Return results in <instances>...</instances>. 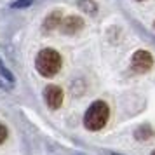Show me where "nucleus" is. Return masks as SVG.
<instances>
[{
    "label": "nucleus",
    "mask_w": 155,
    "mask_h": 155,
    "mask_svg": "<svg viewBox=\"0 0 155 155\" xmlns=\"http://www.w3.org/2000/svg\"><path fill=\"white\" fill-rule=\"evenodd\" d=\"M131 66L138 73H147L153 66V58L148 51H136L133 54V59H131Z\"/></svg>",
    "instance_id": "obj_3"
},
{
    "label": "nucleus",
    "mask_w": 155,
    "mask_h": 155,
    "mask_svg": "<svg viewBox=\"0 0 155 155\" xmlns=\"http://www.w3.org/2000/svg\"><path fill=\"white\" fill-rule=\"evenodd\" d=\"M35 66H37V71L42 77H52L61 68V56L54 49H44L37 56Z\"/></svg>",
    "instance_id": "obj_2"
},
{
    "label": "nucleus",
    "mask_w": 155,
    "mask_h": 155,
    "mask_svg": "<svg viewBox=\"0 0 155 155\" xmlns=\"http://www.w3.org/2000/svg\"><path fill=\"white\" fill-rule=\"evenodd\" d=\"M61 31L66 33V35H71V33H77L78 30L84 26V21L77 18V16H68V18H64L63 21H61Z\"/></svg>",
    "instance_id": "obj_5"
},
{
    "label": "nucleus",
    "mask_w": 155,
    "mask_h": 155,
    "mask_svg": "<svg viewBox=\"0 0 155 155\" xmlns=\"http://www.w3.org/2000/svg\"><path fill=\"white\" fill-rule=\"evenodd\" d=\"M152 155H155V150H153V152H152Z\"/></svg>",
    "instance_id": "obj_12"
},
{
    "label": "nucleus",
    "mask_w": 155,
    "mask_h": 155,
    "mask_svg": "<svg viewBox=\"0 0 155 155\" xmlns=\"http://www.w3.org/2000/svg\"><path fill=\"white\" fill-rule=\"evenodd\" d=\"M0 75L5 78V80H7V82H9L11 85L14 84V75H12V73H11V71L7 70V68H5V64L2 63V59H0Z\"/></svg>",
    "instance_id": "obj_9"
},
{
    "label": "nucleus",
    "mask_w": 155,
    "mask_h": 155,
    "mask_svg": "<svg viewBox=\"0 0 155 155\" xmlns=\"http://www.w3.org/2000/svg\"><path fill=\"white\" fill-rule=\"evenodd\" d=\"M44 101L51 110H58L63 103V91L58 85H52V84L47 85L44 89Z\"/></svg>",
    "instance_id": "obj_4"
},
{
    "label": "nucleus",
    "mask_w": 155,
    "mask_h": 155,
    "mask_svg": "<svg viewBox=\"0 0 155 155\" xmlns=\"http://www.w3.org/2000/svg\"><path fill=\"white\" fill-rule=\"evenodd\" d=\"M134 136H136V138H138L140 141L152 140V138H155V129L150 126V124H143V126H140L138 129H136Z\"/></svg>",
    "instance_id": "obj_6"
},
{
    "label": "nucleus",
    "mask_w": 155,
    "mask_h": 155,
    "mask_svg": "<svg viewBox=\"0 0 155 155\" xmlns=\"http://www.w3.org/2000/svg\"><path fill=\"white\" fill-rule=\"evenodd\" d=\"M33 2H35V0H16V2H12V5H11V7H14V9H25V7H30Z\"/></svg>",
    "instance_id": "obj_10"
},
{
    "label": "nucleus",
    "mask_w": 155,
    "mask_h": 155,
    "mask_svg": "<svg viewBox=\"0 0 155 155\" xmlns=\"http://www.w3.org/2000/svg\"><path fill=\"white\" fill-rule=\"evenodd\" d=\"M108 117H110L108 105L105 101H94L84 115V126L89 131H99L108 122Z\"/></svg>",
    "instance_id": "obj_1"
},
{
    "label": "nucleus",
    "mask_w": 155,
    "mask_h": 155,
    "mask_svg": "<svg viewBox=\"0 0 155 155\" xmlns=\"http://www.w3.org/2000/svg\"><path fill=\"white\" fill-rule=\"evenodd\" d=\"M7 134H9L7 127L4 126V124H0V145H2V143H4V141L7 140Z\"/></svg>",
    "instance_id": "obj_11"
},
{
    "label": "nucleus",
    "mask_w": 155,
    "mask_h": 155,
    "mask_svg": "<svg viewBox=\"0 0 155 155\" xmlns=\"http://www.w3.org/2000/svg\"><path fill=\"white\" fill-rule=\"evenodd\" d=\"M77 155H84V153H77Z\"/></svg>",
    "instance_id": "obj_13"
},
{
    "label": "nucleus",
    "mask_w": 155,
    "mask_h": 155,
    "mask_svg": "<svg viewBox=\"0 0 155 155\" xmlns=\"http://www.w3.org/2000/svg\"><path fill=\"white\" fill-rule=\"evenodd\" d=\"M61 21H63V19H61V12H59V11H54V12H52V14L45 19V23H44V28H45V30H54L56 26H59V25H61Z\"/></svg>",
    "instance_id": "obj_7"
},
{
    "label": "nucleus",
    "mask_w": 155,
    "mask_h": 155,
    "mask_svg": "<svg viewBox=\"0 0 155 155\" xmlns=\"http://www.w3.org/2000/svg\"><path fill=\"white\" fill-rule=\"evenodd\" d=\"M112 155H117V153H112Z\"/></svg>",
    "instance_id": "obj_14"
},
{
    "label": "nucleus",
    "mask_w": 155,
    "mask_h": 155,
    "mask_svg": "<svg viewBox=\"0 0 155 155\" xmlns=\"http://www.w3.org/2000/svg\"><path fill=\"white\" fill-rule=\"evenodd\" d=\"M78 7L87 14H96V11H98V5L92 0H78Z\"/></svg>",
    "instance_id": "obj_8"
}]
</instances>
